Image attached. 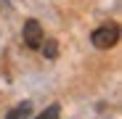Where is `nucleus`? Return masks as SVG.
<instances>
[{
	"label": "nucleus",
	"instance_id": "1",
	"mask_svg": "<svg viewBox=\"0 0 122 119\" xmlns=\"http://www.w3.org/2000/svg\"><path fill=\"white\" fill-rule=\"evenodd\" d=\"M117 40H119V27L117 24H104L90 34V43L101 50H109L112 45H117Z\"/></svg>",
	"mask_w": 122,
	"mask_h": 119
},
{
	"label": "nucleus",
	"instance_id": "2",
	"mask_svg": "<svg viewBox=\"0 0 122 119\" xmlns=\"http://www.w3.org/2000/svg\"><path fill=\"white\" fill-rule=\"evenodd\" d=\"M21 37H24V45L27 48H32V50H37L40 45H43V40H45V34H43V27H40L35 19H29V21L24 24V29H21Z\"/></svg>",
	"mask_w": 122,
	"mask_h": 119
},
{
	"label": "nucleus",
	"instance_id": "3",
	"mask_svg": "<svg viewBox=\"0 0 122 119\" xmlns=\"http://www.w3.org/2000/svg\"><path fill=\"white\" fill-rule=\"evenodd\" d=\"M29 114H32V101H21L16 109L5 114V119H29Z\"/></svg>",
	"mask_w": 122,
	"mask_h": 119
},
{
	"label": "nucleus",
	"instance_id": "4",
	"mask_svg": "<svg viewBox=\"0 0 122 119\" xmlns=\"http://www.w3.org/2000/svg\"><path fill=\"white\" fill-rule=\"evenodd\" d=\"M40 50H43V56H45V58H51V61L58 56V45H56V40H43Z\"/></svg>",
	"mask_w": 122,
	"mask_h": 119
},
{
	"label": "nucleus",
	"instance_id": "5",
	"mask_svg": "<svg viewBox=\"0 0 122 119\" xmlns=\"http://www.w3.org/2000/svg\"><path fill=\"white\" fill-rule=\"evenodd\" d=\"M58 116H61V106H58V103H51L37 119H58Z\"/></svg>",
	"mask_w": 122,
	"mask_h": 119
}]
</instances>
